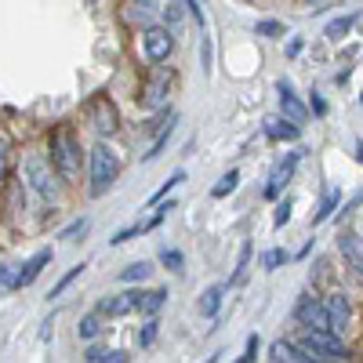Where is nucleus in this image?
Masks as SVG:
<instances>
[{"instance_id": "obj_16", "label": "nucleus", "mask_w": 363, "mask_h": 363, "mask_svg": "<svg viewBox=\"0 0 363 363\" xmlns=\"http://www.w3.org/2000/svg\"><path fill=\"white\" fill-rule=\"evenodd\" d=\"M135 309V291H124V294H109L99 301V313L102 316H124Z\"/></svg>"}, {"instance_id": "obj_11", "label": "nucleus", "mask_w": 363, "mask_h": 363, "mask_svg": "<svg viewBox=\"0 0 363 363\" xmlns=\"http://www.w3.org/2000/svg\"><path fill=\"white\" fill-rule=\"evenodd\" d=\"M298 160H301V153H287V160H280L277 167H272L269 186H265V196H269V200H277V196H280V189L291 182V174H294V167H298Z\"/></svg>"}, {"instance_id": "obj_15", "label": "nucleus", "mask_w": 363, "mask_h": 363, "mask_svg": "<svg viewBox=\"0 0 363 363\" xmlns=\"http://www.w3.org/2000/svg\"><path fill=\"white\" fill-rule=\"evenodd\" d=\"M222 298H225V284H211V287L200 294V301H196V313L207 316V320H215V316L222 313Z\"/></svg>"}, {"instance_id": "obj_13", "label": "nucleus", "mask_w": 363, "mask_h": 363, "mask_svg": "<svg viewBox=\"0 0 363 363\" xmlns=\"http://www.w3.org/2000/svg\"><path fill=\"white\" fill-rule=\"evenodd\" d=\"M338 251H342V258L363 277V236L352 233V229H342V233H338Z\"/></svg>"}, {"instance_id": "obj_10", "label": "nucleus", "mask_w": 363, "mask_h": 363, "mask_svg": "<svg viewBox=\"0 0 363 363\" xmlns=\"http://www.w3.org/2000/svg\"><path fill=\"white\" fill-rule=\"evenodd\" d=\"M277 95H280V113H284L287 120H294L298 128L306 124V120H309V106H301V102H298L291 80H277Z\"/></svg>"}, {"instance_id": "obj_5", "label": "nucleus", "mask_w": 363, "mask_h": 363, "mask_svg": "<svg viewBox=\"0 0 363 363\" xmlns=\"http://www.w3.org/2000/svg\"><path fill=\"white\" fill-rule=\"evenodd\" d=\"M142 51H145V58H149L153 66L167 62L171 51H174L171 26H145V29H142Z\"/></svg>"}, {"instance_id": "obj_7", "label": "nucleus", "mask_w": 363, "mask_h": 363, "mask_svg": "<svg viewBox=\"0 0 363 363\" xmlns=\"http://www.w3.org/2000/svg\"><path fill=\"white\" fill-rule=\"evenodd\" d=\"M87 120L99 135H113L120 128V116H116V106L109 102V95H95L87 102Z\"/></svg>"}, {"instance_id": "obj_46", "label": "nucleus", "mask_w": 363, "mask_h": 363, "mask_svg": "<svg viewBox=\"0 0 363 363\" xmlns=\"http://www.w3.org/2000/svg\"><path fill=\"white\" fill-rule=\"evenodd\" d=\"M359 106H363V95H359Z\"/></svg>"}, {"instance_id": "obj_3", "label": "nucleus", "mask_w": 363, "mask_h": 363, "mask_svg": "<svg viewBox=\"0 0 363 363\" xmlns=\"http://www.w3.org/2000/svg\"><path fill=\"white\" fill-rule=\"evenodd\" d=\"M116 174H120V157L109 145L99 142L91 149V196H106L109 186L116 182Z\"/></svg>"}, {"instance_id": "obj_26", "label": "nucleus", "mask_w": 363, "mask_h": 363, "mask_svg": "<svg viewBox=\"0 0 363 363\" xmlns=\"http://www.w3.org/2000/svg\"><path fill=\"white\" fill-rule=\"evenodd\" d=\"M287 258H291V255H287L284 247H272V251H265V255H262V269H269V272H272V269L287 265Z\"/></svg>"}, {"instance_id": "obj_37", "label": "nucleus", "mask_w": 363, "mask_h": 363, "mask_svg": "<svg viewBox=\"0 0 363 363\" xmlns=\"http://www.w3.org/2000/svg\"><path fill=\"white\" fill-rule=\"evenodd\" d=\"M157 327H160L157 320H149V323H145V330H142V345H153V338H157Z\"/></svg>"}, {"instance_id": "obj_25", "label": "nucleus", "mask_w": 363, "mask_h": 363, "mask_svg": "<svg viewBox=\"0 0 363 363\" xmlns=\"http://www.w3.org/2000/svg\"><path fill=\"white\" fill-rule=\"evenodd\" d=\"M171 128H174V124H167V128H164V131H160V135L153 138V145H149V153L142 157L145 164H149V160H157V157L164 153V149H167V138H171Z\"/></svg>"}, {"instance_id": "obj_29", "label": "nucleus", "mask_w": 363, "mask_h": 363, "mask_svg": "<svg viewBox=\"0 0 363 363\" xmlns=\"http://www.w3.org/2000/svg\"><path fill=\"white\" fill-rule=\"evenodd\" d=\"M8 171H11V142L0 135V182L8 178Z\"/></svg>"}, {"instance_id": "obj_18", "label": "nucleus", "mask_w": 363, "mask_h": 363, "mask_svg": "<svg viewBox=\"0 0 363 363\" xmlns=\"http://www.w3.org/2000/svg\"><path fill=\"white\" fill-rule=\"evenodd\" d=\"M342 207V189L335 186V189H327V196H323V203H320V211L313 215V225H323L327 218H335V211Z\"/></svg>"}, {"instance_id": "obj_4", "label": "nucleus", "mask_w": 363, "mask_h": 363, "mask_svg": "<svg viewBox=\"0 0 363 363\" xmlns=\"http://www.w3.org/2000/svg\"><path fill=\"white\" fill-rule=\"evenodd\" d=\"M298 345L309 352V359H349V349L342 342V335L335 330H306V335L298 338Z\"/></svg>"}, {"instance_id": "obj_41", "label": "nucleus", "mask_w": 363, "mask_h": 363, "mask_svg": "<svg viewBox=\"0 0 363 363\" xmlns=\"http://www.w3.org/2000/svg\"><path fill=\"white\" fill-rule=\"evenodd\" d=\"M309 109H313L316 116H323V113H327V102H323V99L316 95V91H313V99H309Z\"/></svg>"}, {"instance_id": "obj_42", "label": "nucleus", "mask_w": 363, "mask_h": 363, "mask_svg": "<svg viewBox=\"0 0 363 363\" xmlns=\"http://www.w3.org/2000/svg\"><path fill=\"white\" fill-rule=\"evenodd\" d=\"M84 229H87V222H84V218H80V222H73V225H69V229H66V233H62V240H73V236H80V233H84Z\"/></svg>"}, {"instance_id": "obj_34", "label": "nucleus", "mask_w": 363, "mask_h": 363, "mask_svg": "<svg viewBox=\"0 0 363 363\" xmlns=\"http://www.w3.org/2000/svg\"><path fill=\"white\" fill-rule=\"evenodd\" d=\"M167 211H174V203H171V200H167V203H160V207L153 211V218H149V222H145L142 229H157V225L164 222V215H167Z\"/></svg>"}, {"instance_id": "obj_24", "label": "nucleus", "mask_w": 363, "mask_h": 363, "mask_svg": "<svg viewBox=\"0 0 363 363\" xmlns=\"http://www.w3.org/2000/svg\"><path fill=\"white\" fill-rule=\"evenodd\" d=\"M236 182H240V171H225V174L218 178V186H215V189H211V196H215V200H222V196H229V193L236 189Z\"/></svg>"}, {"instance_id": "obj_12", "label": "nucleus", "mask_w": 363, "mask_h": 363, "mask_svg": "<svg viewBox=\"0 0 363 363\" xmlns=\"http://www.w3.org/2000/svg\"><path fill=\"white\" fill-rule=\"evenodd\" d=\"M44 265H51V247H40L29 262H22V269L15 272V291H22V287H29L40 272H44Z\"/></svg>"}, {"instance_id": "obj_30", "label": "nucleus", "mask_w": 363, "mask_h": 363, "mask_svg": "<svg viewBox=\"0 0 363 363\" xmlns=\"http://www.w3.org/2000/svg\"><path fill=\"white\" fill-rule=\"evenodd\" d=\"M84 269H87L84 262H80V265H73V269L66 272V277H62V280H58V284H55V291H51V298H58V294H62V291H66V287H69V284H73V280L80 277V272H84Z\"/></svg>"}, {"instance_id": "obj_14", "label": "nucleus", "mask_w": 363, "mask_h": 363, "mask_svg": "<svg viewBox=\"0 0 363 363\" xmlns=\"http://www.w3.org/2000/svg\"><path fill=\"white\" fill-rule=\"evenodd\" d=\"M262 131H265V138H272V142H294L301 128L294 124V120H287L284 113H277V116H265V120H262Z\"/></svg>"}, {"instance_id": "obj_21", "label": "nucleus", "mask_w": 363, "mask_h": 363, "mask_svg": "<svg viewBox=\"0 0 363 363\" xmlns=\"http://www.w3.org/2000/svg\"><path fill=\"white\" fill-rule=\"evenodd\" d=\"M149 272H153L149 262H131L124 272H120V280H124V284H142V280H149Z\"/></svg>"}, {"instance_id": "obj_20", "label": "nucleus", "mask_w": 363, "mask_h": 363, "mask_svg": "<svg viewBox=\"0 0 363 363\" xmlns=\"http://www.w3.org/2000/svg\"><path fill=\"white\" fill-rule=\"evenodd\" d=\"M99 330H102V313H87L77 323V338L80 342H91V338H99Z\"/></svg>"}, {"instance_id": "obj_38", "label": "nucleus", "mask_w": 363, "mask_h": 363, "mask_svg": "<svg viewBox=\"0 0 363 363\" xmlns=\"http://www.w3.org/2000/svg\"><path fill=\"white\" fill-rule=\"evenodd\" d=\"M255 356H258V335H251V338H247V349H244V356H240V359L251 363Z\"/></svg>"}, {"instance_id": "obj_28", "label": "nucleus", "mask_w": 363, "mask_h": 363, "mask_svg": "<svg viewBox=\"0 0 363 363\" xmlns=\"http://www.w3.org/2000/svg\"><path fill=\"white\" fill-rule=\"evenodd\" d=\"M182 182H186V171H174V174H171V178L164 182V186H160V189L153 193V200H149V203H160V200H164V196H167V193H171L174 186H182Z\"/></svg>"}, {"instance_id": "obj_6", "label": "nucleus", "mask_w": 363, "mask_h": 363, "mask_svg": "<svg viewBox=\"0 0 363 363\" xmlns=\"http://www.w3.org/2000/svg\"><path fill=\"white\" fill-rule=\"evenodd\" d=\"M294 320L306 327V330H330V320H327V306L316 298V294H301L298 306H294Z\"/></svg>"}, {"instance_id": "obj_40", "label": "nucleus", "mask_w": 363, "mask_h": 363, "mask_svg": "<svg viewBox=\"0 0 363 363\" xmlns=\"http://www.w3.org/2000/svg\"><path fill=\"white\" fill-rule=\"evenodd\" d=\"M135 233H142V229H138V225H135V229H120V233H116V236L109 240V244H128V240H131Z\"/></svg>"}, {"instance_id": "obj_8", "label": "nucleus", "mask_w": 363, "mask_h": 363, "mask_svg": "<svg viewBox=\"0 0 363 363\" xmlns=\"http://www.w3.org/2000/svg\"><path fill=\"white\" fill-rule=\"evenodd\" d=\"M323 306H327V320H330V330L335 335H345V327L352 323V301L345 291H330L323 298Z\"/></svg>"}, {"instance_id": "obj_32", "label": "nucleus", "mask_w": 363, "mask_h": 363, "mask_svg": "<svg viewBox=\"0 0 363 363\" xmlns=\"http://www.w3.org/2000/svg\"><path fill=\"white\" fill-rule=\"evenodd\" d=\"M149 8H153V0H138V4H131V18L142 22V26H149V18H153V15H149Z\"/></svg>"}, {"instance_id": "obj_35", "label": "nucleus", "mask_w": 363, "mask_h": 363, "mask_svg": "<svg viewBox=\"0 0 363 363\" xmlns=\"http://www.w3.org/2000/svg\"><path fill=\"white\" fill-rule=\"evenodd\" d=\"M4 291H15V272H11V265H0V294Z\"/></svg>"}, {"instance_id": "obj_19", "label": "nucleus", "mask_w": 363, "mask_h": 363, "mask_svg": "<svg viewBox=\"0 0 363 363\" xmlns=\"http://www.w3.org/2000/svg\"><path fill=\"white\" fill-rule=\"evenodd\" d=\"M167 301V291H135V309L138 313H157Z\"/></svg>"}, {"instance_id": "obj_2", "label": "nucleus", "mask_w": 363, "mask_h": 363, "mask_svg": "<svg viewBox=\"0 0 363 363\" xmlns=\"http://www.w3.org/2000/svg\"><path fill=\"white\" fill-rule=\"evenodd\" d=\"M22 174H26V182L33 186V193L40 196V200H55L58 196V167L51 164V157H44V153H29L26 160H22Z\"/></svg>"}, {"instance_id": "obj_44", "label": "nucleus", "mask_w": 363, "mask_h": 363, "mask_svg": "<svg viewBox=\"0 0 363 363\" xmlns=\"http://www.w3.org/2000/svg\"><path fill=\"white\" fill-rule=\"evenodd\" d=\"M359 236H363V222H359Z\"/></svg>"}, {"instance_id": "obj_27", "label": "nucleus", "mask_w": 363, "mask_h": 363, "mask_svg": "<svg viewBox=\"0 0 363 363\" xmlns=\"http://www.w3.org/2000/svg\"><path fill=\"white\" fill-rule=\"evenodd\" d=\"M247 262H251V240H244V247H240V262H236V272H233V280H229V284H240V280H244Z\"/></svg>"}, {"instance_id": "obj_43", "label": "nucleus", "mask_w": 363, "mask_h": 363, "mask_svg": "<svg viewBox=\"0 0 363 363\" xmlns=\"http://www.w3.org/2000/svg\"><path fill=\"white\" fill-rule=\"evenodd\" d=\"M356 160H359V164H363V138H359V142H356Z\"/></svg>"}, {"instance_id": "obj_39", "label": "nucleus", "mask_w": 363, "mask_h": 363, "mask_svg": "<svg viewBox=\"0 0 363 363\" xmlns=\"http://www.w3.org/2000/svg\"><path fill=\"white\" fill-rule=\"evenodd\" d=\"M164 22H167V26H178V22H182V11H178V4H167V8H164Z\"/></svg>"}, {"instance_id": "obj_33", "label": "nucleus", "mask_w": 363, "mask_h": 363, "mask_svg": "<svg viewBox=\"0 0 363 363\" xmlns=\"http://www.w3.org/2000/svg\"><path fill=\"white\" fill-rule=\"evenodd\" d=\"M255 33H258V37H284V26L269 18V22H258V26H255Z\"/></svg>"}, {"instance_id": "obj_17", "label": "nucleus", "mask_w": 363, "mask_h": 363, "mask_svg": "<svg viewBox=\"0 0 363 363\" xmlns=\"http://www.w3.org/2000/svg\"><path fill=\"white\" fill-rule=\"evenodd\" d=\"M269 359H287V363H309V352L298 342H272L269 345Z\"/></svg>"}, {"instance_id": "obj_1", "label": "nucleus", "mask_w": 363, "mask_h": 363, "mask_svg": "<svg viewBox=\"0 0 363 363\" xmlns=\"http://www.w3.org/2000/svg\"><path fill=\"white\" fill-rule=\"evenodd\" d=\"M51 164L58 167L62 182H77L80 178V142L69 128H55L51 131Z\"/></svg>"}, {"instance_id": "obj_36", "label": "nucleus", "mask_w": 363, "mask_h": 363, "mask_svg": "<svg viewBox=\"0 0 363 363\" xmlns=\"http://www.w3.org/2000/svg\"><path fill=\"white\" fill-rule=\"evenodd\" d=\"M291 222V200H284L280 207H277V218H272V225H277V229H284Z\"/></svg>"}, {"instance_id": "obj_9", "label": "nucleus", "mask_w": 363, "mask_h": 363, "mask_svg": "<svg viewBox=\"0 0 363 363\" xmlns=\"http://www.w3.org/2000/svg\"><path fill=\"white\" fill-rule=\"evenodd\" d=\"M167 91H171V73L157 69L153 77L145 80V87H142V95H138L142 109H160V106H167Z\"/></svg>"}, {"instance_id": "obj_31", "label": "nucleus", "mask_w": 363, "mask_h": 363, "mask_svg": "<svg viewBox=\"0 0 363 363\" xmlns=\"http://www.w3.org/2000/svg\"><path fill=\"white\" fill-rule=\"evenodd\" d=\"M160 262L171 269V272H182V265H186V258H182V251H171V247H164L160 251Z\"/></svg>"}, {"instance_id": "obj_23", "label": "nucleus", "mask_w": 363, "mask_h": 363, "mask_svg": "<svg viewBox=\"0 0 363 363\" xmlns=\"http://www.w3.org/2000/svg\"><path fill=\"white\" fill-rule=\"evenodd\" d=\"M352 22H356V15H342V18H335V22H327V29L323 33L330 37V40H342L349 29H352Z\"/></svg>"}, {"instance_id": "obj_22", "label": "nucleus", "mask_w": 363, "mask_h": 363, "mask_svg": "<svg viewBox=\"0 0 363 363\" xmlns=\"http://www.w3.org/2000/svg\"><path fill=\"white\" fill-rule=\"evenodd\" d=\"M84 359H87V363H124L128 352H120V349H87Z\"/></svg>"}, {"instance_id": "obj_45", "label": "nucleus", "mask_w": 363, "mask_h": 363, "mask_svg": "<svg viewBox=\"0 0 363 363\" xmlns=\"http://www.w3.org/2000/svg\"><path fill=\"white\" fill-rule=\"evenodd\" d=\"M309 4H320V0H309Z\"/></svg>"}]
</instances>
